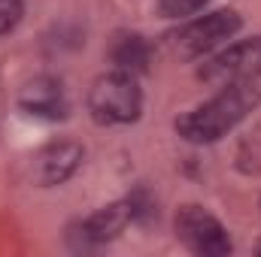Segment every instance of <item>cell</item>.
<instances>
[{
  "label": "cell",
  "instance_id": "11",
  "mask_svg": "<svg viewBox=\"0 0 261 257\" xmlns=\"http://www.w3.org/2000/svg\"><path fill=\"white\" fill-rule=\"evenodd\" d=\"M21 15H24V0H0V37L15 30Z\"/></svg>",
  "mask_w": 261,
  "mask_h": 257
},
{
  "label": "cell",
  "instance_id": "7",
  "mask_svg": "<svg viewBox=\"0 0 261 257\" xmlns=\"http://www.w3.org/2000/svg\"><path fill=\"white\" fill-rule=\"evenodd\" d=\"M137 218H134V203L128 200H119V203H110V206H103V209H97L94 215H88V218H82L73 230H70V239H73V245H79V248H97V245H103V242H113L128 224H134Z\"/></svg>",
  "mask_w": 261,
  "mask_h": 257
},
{
  "label": "cell",
  "instance_id": "9",
  "mask_svg": "<svg viewBox=\"0 0 261 257\" xmlns=\"http://www.w3.org/2000/svg\"><path fill=\"white\" fill-rule=\"evenodd\" d=\"M110 58L116 70H128V73H146L149 70V61H152V46L146 37L140 34H122L116 37L113 49H110Z\"/></svg>",
  "mask_w": 261,
  "mask_h": 257
},
{
  "label": "cell",
  "instance_id": "12",
  "mask_svg": "<svg viewBox=\"0 0 261 257\" xmlns=\"http://www.w3.org/2000/svg\"><path fill=\"white\" fill-rule=\"evenodd\" d=\"M255 251H258V254H261V242H258V245H255Z\"/></svg>",
  "mask_w": 261,
  "mask_h": 257
},
{
  "label": "cell",
  "instance_id": "8",
  "mask_svg": "<svg viewBox=\"0 0 261 257\" xmlns=\"http://www.w3.org/2000/svg\"><path fill=\"white\" fill-rule=\"evenodd\" d=\"M18 106H21L28 115L46 118V121L67 118V112H70L64 85H61V79H55V76H37V79H31V82L21 88V94H18Z\"/></svg>",
  "mask_w": 261,
  "mask_h": 257
},
{
  "label": "cell",
  "instance_id": "2",
  "mask_svg": "<svg viewBox=\"0 0 261 257\" xmlns=\"http://www.w3.org/2000/svg\"><path fill=\"white\" fill-rule=\"evenodd\" d=\"M88 112L97 124H130L143 112V91L137 76L128 70H110L97 76L88 88Z\"/></svg>",
  "mask_w": 261,
  "mask_h": 257
},
{
  "label": "cell",
  "instance_id": "10",
  "mask_svg": "<svg viewBox=\"0 0 261 257\" xmlns=\"http://www.w3.org/2000/svg\"><path fill=\"white\" fill-rule=\"evenodd\" d=\"M203 3L206 0H158V9L164 18H186V15H195Z\"/></svg>",
  "mask_w": 261,
  "mask_h": 257
},
{
  "label": "cell",
  "instance_id": "4",
  "mask_svg": "<svg viewBox=\"0 0 261 257\" xmlns=\"http://www.w3.org/2000/svg\"><path fill=\"white\" fill-rule=\"evenodd\" d=\"M197 76H200V82H206L213 88L261 79V37L240 40V43L228 46L225 52L213 55L210 61H203Z\"/></svg>",
  "mask_w": 261,
  "mask_h": 257
},
{
  "label": "cell",
  "instance_id": "5",
  "mask_svg": "<svg viewBox=\"0 0 261 257\" xmlns=\"http://www.w3.org/2000/svg\"><path fill=\"white\" fill-rule=\"evenodd\" d=\"M176 239L200 257H222V254H231L234 242L225 230V224L210 215L203 206H182L176 212Z\"/></svg>",
  "mask_w": 261,
  "mask_h": 257
},
{
  "label": "cell",
  "instance_id": "1",
  "mask_svg": "<svg viewBox=\"0 0 261 257\" xmlns=\"http://www.w3.org/2000/svg\"><path fill=\"white\" fill-rule=\"evenodd\" d=\"M261 106V85L255 82H237V85H225L219 88L216 97H210L206 103H200L197 109L186 112L176 118V133L195 145H206L222 139L225 133L237 127L240 121H246L255 109Z\"/></svg>",
  "mask_w": 261,
  "mask_h": 257
},
{
  "label": "cell",
  "instance_id": "3",
  "mask_svg": "<svg viewBox=\"0 0 261 257\" xmlns=\"http://www.w3.org/2000/svg\"><path fill=\"white\" fill-rule=\"evenodd\" d=\"M240 24H243V18L234 9H216V12H206L195 21L182 24L176 34H170L167 46H170V52L176 58L192 61V58H200V55L213 52L225 40H231L240 30Z\"/></svg>",
  "mask_w": 261,
  "mask_h": 257
},
{
  "label": "cell",
  "instance_id": "6",
  "mask_svg": "<svg viewBox=\"0 0 261 257\" xmlns=\"http://www.w3.org/2000/svg\"><path fill=\"white\" fill-rule=\"evenodd\" d=\"M85 148L73 139H55L49 145H43L40 151H34L31 157V182L40 188H55L64 185L67 179L82 167Z\"/></svg>",
  "mask_w": 261,
  "mask_h": 257
}]
</instances>
